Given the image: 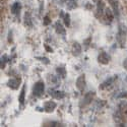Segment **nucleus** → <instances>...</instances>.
Segmentation results:
<instances>
[{
	"mask_svg": "<svg viewBox=\"0 0 127 127\" xmlns=\"http://www.w3.org/2000/svg\"><path fill=\"white\" fill-rule=\"evenodd\" d=\"M127 36V27L124 23H119L118 25V34H117V42L120 44V47L125 46V41Z\"/></svg>",
	"mask_w": 127,
	"mask_h": 127,
	"instance_id": "obj_1",
	"label": "nucleus"
},
{
	"mask_svg": "<svg viewBox=\"0 0 127 127\" xmlns=\"http://www.w3.org/2000/svg\"><path fill=\"white\" fill-rule=\"evenodd\" d=\"M45 91V84L43 81H38L35 83V86L33 88V95L36 97H41L44 94Z\"/></svg>",
	"mask_w": 127,
	"mask_h": 127,
	"instance_id": "obj_2",
	"label": "nucleus"
},
{
	"mask_svg": "<svg viewBox=\"0 0 127 127\" xmlns=\"http://www.w3.org/2000/svg\"><path fill=\"white\" fill-rule=\"evenodd\" d=\"M75 84H76V88H77V90L80 91H82L84 90V88H86V75H84V74L79 75L78 77H77V79H76Z\"/></svg>",
	"mask_w": 127,
	"mask_h": 127,
	"instance_id": "obj_3",
	"label": "nucleus"
},
{
	"mask_svg": "<svg viewBox=\"0 0 127 127\" xmlns=\"http://www.w3.org/2000/svg\"><path fill=\"white\" fill-rule=\"evenodd\" d=\"M110 59H111V57H110L108 55V53H106V52H102L98 56V61L101 64H104V65H106V64H108L110 62Z\"/></svg>",
	"mask_w": 127,
	"mask_h": 127,
	"instance_id": "obj_4",
	"label": "nucleus"
},
{
	"mask_svg": "<svg viewBox=\"0 0 127 127\" xmlns=\"http://www.w3.org/2000/svg\"><path fill=\"white\" fill-rule=\"evenodd\" d=\"M56 103L53 101H48V102H45V104H44V110L46 112L48 113H51V112H53L55 108H56Z\"/></svg>",
	"mask_w": 127,
	"mask_h": 127,
	"instance_id": "obj_5",
	"label": "nucleus"
},
{
	"mask_svg": "<svg viewBox=\"0 0 127 127\" xmlns=\"http://www.w3.org/2000/svg\"><path fill=\"white\" fill-rule=\"evenodd\" d=\"M109 2H110V4H111V6H112V8H113L114 14L118 18V16H119V14H120V11H119V4H118V1H117V0H109Z\"/></svg>",
	"mask_w": 127,
	"mask_h": 127,
	"instance_id": "obj_6",
	"label": "nucleus"
},
{
	"mask_svg": "<svg viewBox=\"0 0 127 127\" xmlns=\"http://www.w3.org/2000/svg\"><path fill=\"white\" fill-rule=\"evenodd\" d=\"M7 86L9 87L12 90H18V86H19V79H15V78H11L8 80L7 82Z\"/></svg>",
	"mask_w": 127,
	"mask_h": 127,
	"instance_id": "obj_7",
	"label": "nucleus"
},
{
	"mask_svg": "<svg viewBox=\"0 0 127 127\" xmlns=\"http://www.w3.org/2000/svg\"><path fill=\"white\" fill-rule=\"evenodd\" d=\"M80 53H81V46L77 43V42H75L72 45V54L74 56H78Z\"/></svg>",
	"mask_w": 127,
	"mask_h": 127,
	"instance_id": "obj_8",
	"label": "nucleus"
},
{
	"mask_svg": "<svg viewBox=\"0 0 127 127\" xmlns=\"http://www.w3.org/2000/svg\"><path fill=\"white\" fill-rule=\"evenodd\" d=\"M95 96V94H94V91H89L88 94L84 96V98H83V106H86V105H89L91 102V100H92V97Z\"/></svg>",
	"mask_w": 127,
	"mask_h": 127,
	"instance_id": "obj_9",
	"label": "nucleus"
},
{
	"mask_svg": "<svg viewBox=\"0 0 127 127\" xmlns=\"http://www.w3.org/2000/svg\"><path fill=\"white\" fill-rule=\"evenodd\" d=\"M50 95L54 99H63L65 97V94L61 91H50Z\"/></svg>",
	"mask_w": 127,
	"mask_h": 127,
	"instance_id": "obj_10",
	"label": "nucleus"
},
{
	"mask_svg": "<svg viewBox=\"0 0 127 127\" xmlns=\"http://www.w3.org/2000/svg\"><path fill=\"white\" fill-rule=\"evenodd\" d=\"M55 31L57 34H59V35H63L65 36V34H66V31H65V28H63V25L60 23V22H56L55 24Z\"/></svg>",
	"mask_w": 127,
	"mask_h": 127,
	"instance_id": "obj_11",
	"label": "nucleus"
},
{
	"mask_svg": "<svg viewBox=\"0 0 127 127\" xmlns=\"http://www.w3.org/2000/svg\"><path fill=\"white\" fill-rule=\"evenodd\" d=\"M20 9H21V5H20L19 2H14L11 6V12L13 14H18Z\"/></svg>",
	"mask_w": 127,
	"mask_h": 127,
	"instance_id": "obj_12",
	"label": "nucleus"
},
{
	"mask_svg": "<svg viewBox=\"0 0 127 127\" xmlns=\"http://www.w3.org/2000/svg\"><path fill=\"white\" fill-rule=\"evenodd\" d=\"M25 89H27V86L23 84L22 88H21V91H20V95L18 97V101H19L20 105H22L24 103V101H25Z\"/></svg>",
	"mask_w": 127,
	"mask_h": 127,
	"instance_id": "obj_13",
	"label": "nucleus"
},
{
	"mask_svg": "<svg viewBox=\"0 0 127 127\" xmlns=\"http://www.w3.org/2000/svg\"><path fill=\"white\" fill-rule=\"evenodd\" d=\"M114 79H115V77H110L109 79H107L106 81H104L103 83L101 84V86H100V89H101V90H104L105 88H107V87H110V86H111V84L113 83Z\"/></svg>",
	"mask_w": 127,
	"mask_h": 127,
	"instance_id": "obj_14",
	"label": "nucleus"
},
{
	"mask_svg": "<svg viewBox=\"0 0 127 127\" xmlns=\"http://www.w3.org/2000/svg\"><path fill=\"white\" fill-rule=\"evenodd\" d=\"M105 13H106V16H107V18L110 20V21H112L113 18H114V12H112V10L110 9V8H105Z\"/></svg>",
	"mask_w": 127,
	"mask_h": 127,
	"instance_id": "obj_15",
	"label": "nucleus"
},
{
	"mask_svg": "<svg viewBox=\"0 0 127 127\" xmlns=\"http://www.w3.org/2000/svg\"><path fill=\"white\" fill-rule=\"evenodd\" d=\"M56 71L59 74V76H61V77H65L66 76V69L64 68V67H57Z\"/></svg>",
	"mask_w": 127,
	"mask_h": 127,
	"instance_id": "obj_16",
	"label": "nucleus"
},
{
	"mask_svg": "<svg viewBox=\"0 0 127 127\" xmlns=\"http://www.w3.org/2000/svg\"><path fill=\"white\" fill-rule=\"evenodd\" d=\"M63 20H64V23H65L66 27H69L70 25V14L65 13L64 16H63Z\"/></svg>",
	"mask_w": 127,
	"mask_h": 127,
	"instance_id": "obj_17",
	"label": "nucleus"
},
{
	"mask_svg": "<svg viewBox=\"0 0 127 127\" xmlns=\"http://www.w3.org/2000/svg\"><path fill=\"white\" fill-rule=\"evenodd\" d=\"M67 7L68 9H73V8L76 7V3L74 0H67Z\"/></svg>",
	"mask_w": 127,
	"mask_h": 127,
	"instance_id": "obj_18",
	"label": "nucleus"
},
{
	"mask_svg": "<svg viewBox=\"0 0 127 127\" xmlns=\"http://www.w3.org/2000/svg\"><path fill=\"white\" fill-rule=\"evenodd\" d=\"M7 61H8V60H7V56H6V55H3V56L1 57V68H2V69L5 67V63H6Z\"/></svg>",
	"mask_w": 127,
	"mask_h": 127,
	"instance_id": "obj_19",
	"label": "nucleus"
},
{
	"mask_svg": "<svg viewBox=\"0 0 127 127\" xmlns=\"http://www.w3.org/2000/svg\"><path fill=\"white\" fill-rule=\"evenodd\" d=\"M37 59H39V60H40L41 62H44L45 64H49V63H50L49 59H48V58H46V57H37Z\"/></svg>",
	"mask_w": 127,
	"mask_h": 127,
	"instance_id": "obj_20",
	"label": "nucleus"
},
{
	"mask_svg": "<svg viewBox=\"0 0 127 127\" xmlns=\"http://www.w3.org/2000/svg\"><path fill=\"white\" fill-rule=\"evenodd\" d=\"M43 23H44L45 25H49V24L51 23V19L49 18V16H45L44 19H43Z\"/></svg>",
	"mask_w": 127,
	"mask_h": 127,
	"instance_id": "obj_21",
	"label": "nucleus"
},
{
	"mask_svg": "<svg viewBox=\"0 0 127 127\" xmlns=\"http://www.w3.org/2000/svg\"><path fill=\"white\" fill-rule=\"evenodd\" d=\"M44 46H45V49L47 50V52H49V53H52V52H53V49H52V48H50L47 44H45Z\"/></svg>",
	"mask_w": 127,
	"mask_h": 127,
	"instance_id": "obj_22",
	"label": "nucleus"
},
{
	"mask_svg": "<svg viewBox=\"0 0 127 127\" xmlns=\"http://www.w3.org/2000/svg\"><path fill=\"white\" fill-rule=\"evenodd\" d=\"M123 66H124V68L127 70V58L124 59V61H123Z\"/></svg>",
	"mask_w": 127,
	"mask_h": 127,
	"instance_id": "obj_23",
	"label": "nucleus"
},
{
	"mask_svg": "<svg viewBox=\"0 0 127 127\" xmlns=\"http://www.w3.org/2000/svg\"><path fill=\"white\" fill-rule=\"evenodd\" d=\"M126 80H127V76H126Z\"/></svg>",
	"mask_w": 127,
	"mask_h": 127,
	"instance_id": "obj_24",
	"label": "nucleus"
}]
</instances>
